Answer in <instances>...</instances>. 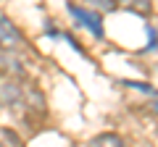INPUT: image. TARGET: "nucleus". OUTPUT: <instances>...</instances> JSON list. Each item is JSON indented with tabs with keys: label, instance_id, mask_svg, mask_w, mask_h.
Here are the masks:
<instances>
[{
	"label": "nucleus",
	"instance_id": "obj_2",
	"mask_svg": "<svg viewBox=\"0 0 158 147\" xmlns=\"http://www.w3.org/2000/svg\"><path fill=\"white\" fill-rule=\"evenodd\" d=\"M71 13H74V16H79L82 21H87V26H90L95 34H100V26H98V21H95L92 16H87V13H85V11H79V8H71Z\"/></svg>",
	"mask_w": 158,
	"mask_h": 147
},
{
	"label": "nucleus",
	"instance_id": "obj_1",
	"mask_svg": "<svg viewBox=\"0 0 158 147\" xmlns=\"http://www.w3.org/2000/svg\"><path fill=\"white\" fill-rule=\"evenodd\" d=\"M87 147H124V139L118 134H98Z\"/></svg>",
	"mask_w": 158,
	"mask_h": 147
}]
</instances>
